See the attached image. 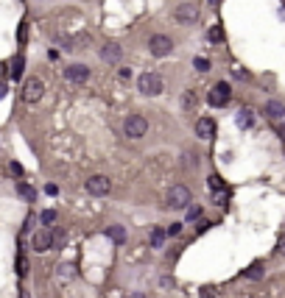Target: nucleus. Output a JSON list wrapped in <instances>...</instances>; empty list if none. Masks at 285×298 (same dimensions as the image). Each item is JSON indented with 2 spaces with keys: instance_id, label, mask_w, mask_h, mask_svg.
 Here are the masks:
<instances>
[{
  "instance_id": "1",
  "label": "nucleus",
  "mask_w": 285,
  "mask_h": 298,
  "mask_svg": "<svg viewBox=\"0 0 285 298\" xmlns=\"http://www.w3.org/2000/svg\"><path fill=\"white\" fill-rule=\"evenodd\" d=\"M123 131L129 140H140V137H146V131H149V120L143 114H129L123 123Z\"/></svg>"
},
{
  "instance_id": "2",
  "label": "nucleus",
  "mask_w": 285,
  "mask_h": 298,
  "mask_svg": "<svg viewBox=\"0 0 285 298\" xmlns=\"http://www.w3.org/2000/svg\"><path fill=\"white\" fill-rule=\"evenodd\" d=\"M165 204L171 206V209H184V206H190V189L182 187V184H176V187L168 189V198Z\"/></svg>"
},
{
  "instance_id": "3",
  "label": "nucleus",
  "mask_w": 285,
  "mask_h": 298,
  "mask_svg": "<svg viewBox=\"0 0 285 298\" xmlns=\"http://www.w3.org/2000/svg\"><path fill=\"white\" fill-rule=\"evenodd\" d=\"M199 14H201L199 3H179V6H176V11H173V20L182 22V25H190V22L199 20Z\"/></svg>"
},
{
  "instance_id": "4",
  "label": "nucleus",
  "mask_w": 285,
  "mask_h": 298,
  "mask_svg": "<svg viewBox=\"0 0 285 298\" xmlns=\"http://www.w3.org/2000/svg\"><path fill=\"white\" fill-rule=\"evenodd\" d=\"M137 87H140L143 95H160L162 92V78L157 76V73H143L140 81H137Z\"/></svg>"
},
{
  "instance_id": "5",
  "label": "nucleus",
  "mask_w": 285,
  "mask_h": 298,
  "mask_svg": "<svg viewBox=\"0 0 285 298\" xmlns=\"http://www.w3.org/2000/svg\"><path fill=\"white\" fill-rule=\"evenodd\" d=\"M45 95V84L39 78H28L23 84V100L25 103H36V100Z\"/></svg>"
},
{
  "instance_id": "6",
  "label": "nucleus",
  "mask_w": 285,
  "mask_h": 298,
  "mask_svg": "<svg viewBox=\"0 0 285 298\" xmlns=\"http://www.w3.org/2000/svg\"><path fill=\"white\" fill-rule=\"evenodd\" d=\"M149 50L154 56H160V59H162V56H168L173 50V42L165 36V33H154V36L149 39Z\"/></svg>"
},
{
  "instance_id": "7",
  "label": "nucleus",
  "mask_w": 285,
  "mask_h": 298,
  "mask_svg": "<svg viewBox=\"0 0 285 298\" xmlns=\"http://www.w3.org/2000/svg\"><path fill=\"white\" fill-rule=\"evenodd\" d=\"M229 95H232V89H229V84H216V87L210 89V95H207V100L213 103V106H227L229 103Z\"/></svg>"
},
{
  "instance_id": "8",
  "label": "nucleus",
  "mask_w": 285,
  "mask_h": 298,
  "mask_svg": "<svg viewBox=\"0 0 285 298\" xmlns=\"http://www.w3.org/2000/svg\"><path fill=\"white\" fill-rule=\"evenodd\" d=\"M31 245H34V251H50L53 248V232L50 229H39V232L34 234V240H31Z\"/></svg>"
},
{
  "instance_id": "9",
  "label": "nucleus",
  "mask_w": 285,
  "mask_h": 298,
  "mask_svg": "<svg viewBox=\"0 0 285 298\" xmlns=\"http://www.w3.org/2000/svg\"><path fill=\"white\" fill-rule=\"evenodd\" d=\"M109 189H112V181L106 176H92L90 181H87V192H90V195H106Z\"/></svg>"
},
{
  "instance_id": "10",
  "label": "nucleus",
  "mask_w": 285,
  "mask_h": 298,
  "mask_svg": "<svg viewBox=\"0 0 285 298\" xmlns=\"http://www.w3.org/2000/svg\"><path fill=\"white\" fill-rule=\"evenodd\" d=\"M65 78H67L70 84H84V81L90 78V67H84V64H70L67 70H65Z\"/></svg>"
},
{
  "instance_id": "11",
  "label": "nucleus",
  "mask_w": 285,
  "mask_h": 298,
  "mask_svg": "<svg viewBox=\"0 0 285 298\" xmlns=\"http://www.w3.org/2000/svg\"><path fill=\"white\" fill-rule=\"evenodd\" d=\"M213 134H216V120H213V117H199V120H196V137L213 140Z\"/></svg>"
},
{
  "instance_id": "12",
  "label": "nucleus",
  "mask_w": 285,
  "mask_h": 298,
  "mask_svg": "<svg viewBox=\"0 0 285 298\" xmlns=\"http://www.w3.org/2000/svg\"><path fill=\"white\" fill-rule=\"evenodd\" d=\"M120 56H123L120 45L109 42V45H103V47H101V59H103V62H120Z\"/></svg>"
},
{
  "instance_id": "13",
  "label": "nucleus",
  "mask_w": 285,
  "mask_h": 298,
  "mask_svg": "<svg viewBox=\"0 0 285 298\" xmlns=\"http://www.w3.org/2000/svg\"><path fill=\"white\" fill-rule=\"evenodd\" d=\"M266 114H268L271 120H283L285 117V103L283 100H268V103H266Z\"/></svg>"
},
{
  "instance_id": "14",
  "label": "nucleus",
  "mask_w": 285,
  "mask_h": 298,
  "mask_svg": "<svg viewBox=\"0 0 285 298\" xmlns=\"http://www.w3.org/2000/svg\"><path fill=\"white\" fill-rule=\"evenodd\" d=\"M196 106H199L196 92H193V89H187V92L182 95V109H184V111H196Z\"/></svg>"
},
{
  "instance_id": "15",
  "label": "nucleus",
  "mask_w": 285,
  "mask_h": 298,
  "mask_svg": "<svg viewBox=\"0 0 285 298\" xmlns=\"http://www.w3.org/2000/svg\"><path fill=\"white\" fill-rule=\"evenodd\" d=\"M251 120H254V111H251V109H240L238 117H235V123H238L240 128H249Z\"/></svg>"
},
{
  "instance_id": "16",
  "label": "nucleus",
  "mask_w": 285,
  "mask_h": 298,
  "mask_svg": "<svg viewBox=\"0 0 285 298\" xmlns=\"http://www.w3.org/2000/svg\"><path fill=\"white\" fill-rule=\"evenodd\" d=\"M263 273H266V267H263V262H251L249 267H246V279H263Z\"/></svg>"
},
{
  "instance_id": "17",
  "label": "nucleus",
  "mask_w": 285,
  "mask_h": 298,
  "mask_svg": "<svg viewBox=\"0 0 285 298\" xmlns=\"http://www.w3.org/2000/svg\"><path fill=\"white\" fill-rule=\"evenodd\" d=\"M106 234H109V240H115V243H123V240H126V229H123V226H109Z\"/></svg>"
},
{
  "instance_id": "18",
  "label": "nucleus",
  "mask_w": 285,
  "mask_h": 298,
  "mask_svg": "<svg viewBox=\"0 0 285 298\" xmlns=\"http://www.w3.org/2000/svg\"><path fill=\"white\" fill-rule=\"evenodd\" d=\"M17 192L23 195L25 201H36V192H34V187H28L25 181H17Z\"/></svg>"
},
{
  "instance_id": "19",
  "label": "nucleus",
  "mask_w": 285,
  "mask_h": 298,
  "mask_svg": "<svg viewBox=\"0 0 285 298\" xmlns=\"http://www.w3.org/2000/svg\"><path fill=\"white\" fill-rule=\"evenodd\" d=\"M23 67H25V59H23V56H14V62H12V78H23Z\"/></svg>"
},
{
  "instance_id": "20",
  "label": "nucleus",
  "mask_w": 285,
  "mask_h": 298,
  "mask_svg": "<svg viewBox=\"0 0 285 298\" xmlns=\"http://www.w3.org/2000/svg\"><path fill=\"white\" fill-rule=\"evenodd\" d=\"M162 243H165V232H162V229H154V232H151V245L160 248Z\"/></svg>"
},
{
  "instance_id": "21",
  "label": "nucleus",
  "mask_w": 285,
  "mask_h": 298,
  "mask_svg": "<svg viewBox=\"0 0 285 298\" xmlns=\"http://www.w3.org/2000/svg\"><path fill=\"white\" fill-rule=\"evenodd\" d=\"M207 36H210L213 42H221V39H224V28H221V25H213V28H210V33H207Z\"/></svg>"
},
{
  "instance_id": "22",
  "label": "nucleus",
  "mask_w": 285,
  "mask_h": 298,
  "mask_svg": "<svg viewBox=\"0 0 285 298\" xmlns=\"http://www.w3.org/2000/svg\"><path fill=\"white\" fill-rule=\"evenodd\" d=\"M199 296H201V298H216L218 296V287H216V284H204Z\"/></svg>"
},
{
  "instance_id": "23",
  "label": "nucleus",
  "mask_w": 285,
  "mask_h": 298,
  "mask_svg": "<svg viewBox=\"0 0 285 298\" xmlns=\"http://www.w3.org/2000/svg\"><path fill=\"white\" fill-rule=\"evenodd\" d=\"M39 220H42V226H50V223L56 220V212H53V209H45L42 215H39Z\"/></svg>"
},
{
  "instance_id": "24",
  "label": "nucleus",
  "mask_w": 285,
  "mask_h": 298,
  "mask_svg": "<svg viewBox=\"0 0 285 298\" xmlns=\"http://www.w3.org/2000/svg\"><path fill=\"white\" fill-rule=\"evenodd\" d=\"M210 189H213V192L224 189V178H221V176H210Z\"/></svg>"
},
{
  "instance_id": "25",
  "label": "nucleus",
  "mask_w": 285,
  "mask_h": 298,
  "mask_svg": "<svg viewBox=\"0 0 285 298\" xmlns=\"http://www.w3.org/2000/svg\"><path fill=\"white\" fill-rule=\"evenodd\" d=\"M17 273H20V276H25V273H28V262H25L23 254L17 256Z\"/></svg>"
},
{
  "instance_id": "26",
  "label": "nucleus",
  "mask_w": 285,
  "mask_h": 298,
  "mask_svg": "<svg viewBox=\"0 0 285 298\" xmlns=\"http://www.w3.org/2000/svg\"><path fill=\"white\" fill-rule=\"evenodd\" d=\"M193 67L199 73H207V70H210V62H207V59H193Z\"/></svg>"
},
{
  "instance_id": "27",
  "label": "nucleus",
  "mask_w": 285,
  "mask_h": 298,
  "mask_svg": "<svg viewBox=\"0 0 285 298\" xmlns=\"http://www.w3.org/2000/svg\"><path fill=\"white\" fill-rule=\"evenodd\" d=\"M201 215V206H187V220H196Z\"/></svg>"
},
{
  "instance_id": "28",
  "label": "nucleus",
  "mask_w": 285,
  "mask_h": 298,
  "mask_svg": "<svg viewBox=\"0 0 285 298\" xmlns=\"http://www.w3.org/2000/svg\"><path fill=\"white\" fill-rule=\"evenodd\" d=\"M179 232H182V223H171V226H168V232H165V234H171V237H176Z\"/></svg>"
},
{
  "instance_id": "29",
  "label": "nucleus",
  "mask_w": 285,
  "mask_h": 298,
  "mask_svg": "<svg viewBox=\"0 0 285 298\" xmlns=\"http://www.w3.org/2000/svg\"><path fill=\"white\" fill-rule=\"evenodd\" d=\"M17 36H20V42H25V36H28V22H23V25H20Z\"/></svg>"
},
{
  "instance_id": "30",
  "label": "nucleus",
  "mask_w": 285,
  "mask_h": 298,
  "mask_svg": "<svg viewBox=\"0 0 285 298\" xmlns=\"http://www.w3.org/2000/svg\"><path fill=\"white\" fill-rule=\"evenodd\" d=\"M65 243V232L59 229V232H53V245H62Z\"/></svg>"
},
{
  "instance_id": "31",
  "label": "nucleus",
  "mask_w": 285,
  "mask_h": 298,
  "mask_svg": "<svg viewBox=\"0 0 285 298\" xmlns=\"http://www.w3.org/2000/svg\"><path fill=\"white\" fill-rule=\"evenodd\" d=\"M9 170H12V173H14V176H17V178L23 176V167L17 165V162H12V165H9Z\"/></svg>"
},
{
  "instance_id": "32",
  "label": "nucleus",
  "mask_w": 285,
  "mask_h": 298,
  "mask_svg": "<svg viewBox=\"0 0 285 298\" xmlns=\"http://www.w3.org/2000/svg\"><path fill=\"white\" fill-rule=\"evenodd\" d=\"M232 76H235V78H249V73H246V70H240V67H238V70H232Z\"/></svg>"
},
{
  "instance_id": "33",
  "label": "nucleus",
  "mask_w": 285,
  "mask_h": 298,
  "mask_svg": "<svg viewBox=\"0 0 285 298\" xmlns=\"http://www.w3.org/2000/svg\"><path fill=\"white\" fill-rule=\"evenodd\" d=\"M117 76L123 78V81H129V78H132V70H129V67H123V70H120V73H117Z\"/></svg>"
},
{
  "instance_id": "34",
  "label": "nucleus",
  "mask_w": 285,
  "mask_h": 298,
  "mask_svg": "<svg viewBox=\"0 0 285 298\" xmlns=\"http://www.w3.org/2000/svg\"><path fill=\"white\" fill-rule=\"evenodd\" d=\"M277 251H280V254L285 256V234H283V237H280V243H277Z\"/></svg>"
},
{
  "instance_id": "35",
  "label": "nucleus",
  "mask_w": 285,
  "mask_h": 298,
  "mask_svg": "<svg viewBox=\"0 0 285 298\" xmlns=\"http://www.w3.org/2000/svg\"><path fill=\"white\" fill-rule=\"evenodd\" d=\"M126 298H146L143 293H132V296H126Z\"/></svg>"
},
{
  "instance_id": "36",
  "label": "nucleus",
  "mask_w": 285,
  "mask_h": 298,
  "mask_svg": "<svg viewBox=\"0 0 285 298\" xmlns=\"http://www.w3.org/2000/svg\"><path fill=\"white\" fill-rule=\"evenodd\" d=\"M3 95H6V84H0V98H3Z\"/></svg>"
},
{
  "instance_id": "37",
  "label": "nucleus",
  "mask_w": 285,
  "mask_h": 298,
  "mask_svg": "<svg viewBox=\"0 0 285 298\" xmlns=\"http://www.w3.org/2000/svg\"><path fill=\"white\" fill-rule=\"evenodd\" d=\"M280 137H283V140H285V125H283V128H280Z\"/></svg>"
},
{
  "instance_id": "38",
  "label": "nucleus",
  "mask_w": 285,
  "mask_h": 298,
  "mask_svg": "<svg viewBox=\"0 0 285 298\" xmlns=\"http://www.w3.org/2000/svg\"><path fill=\"white\" fill-rule=\"evenodd\" d=\"M207 3H213V6H218V3H221V0H207Z\"/></svg>"
}]
</instances>
